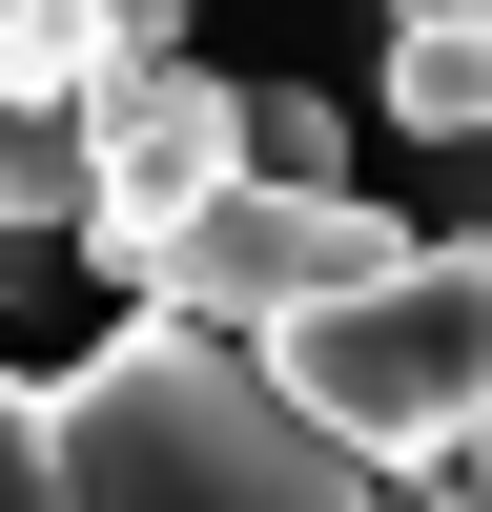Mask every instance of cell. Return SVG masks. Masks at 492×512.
Segmentation results:
<instances>
[{
  "mask_svg": "<svg viewBox=\"0 0 492 512\" xmlns=\"http://www.w3.org/2000/svg\"><path fill=\"white\" fill-rule=\"evenodd\" d=\"M62 472H82V512H369V451L308 431L267 390V349L185 328V308H123L62 369Z\"/></svg>",
  "mask_w": 492,
  "mask_h": 512,
  "instance_id": "obj_1",
  "label": "cell"
},
{
  "mask_svg": "<svg viewBox=\"0 0 492 512\" xmlns=\"http://www.w3.org/2000/svg\"><path fill=\"white\" fill-rule=\"evenodd\" d=\"M267 390L308 410V431H349L369 472H451L472 410H492V226L390 246L369 287L287 308V328H267Z\"/></svg>",
  "mask_w": 492,
  "mask_h": 512,
  "instance_id": "obj_2",
  "label": "cell"
},
{
  "mask_svg": "<svg viewBox=\"0 0 492 512\" xmlns=\"http://www.w3.org/2000/svg\"><path fill=\"white\" fill-rule=\"evenodd\" d=\"M390 246H410L390 205H349V185H267V164H246L226 205H185V226H164L144 308H185V328H246V349H267L287 308H328V287H369Z\"/></svg>",
  "mask_w": 492,
  "mask_h": 512,
  "instance_id": "obj_3",
  "label": "cell"
},
{
  "mask_svg": "<svg viewBox=\"0 0 492 512\" xmlns=\"http://www.w3.org/2000/svg\"><path fill=\"white\" fill-rule=\"evenodd\" d=\"M226 185H246V82H205V62L103 82V185H82V246H103L123 287H144L164 226H185V205H226Z\"/></svg>",
  "mask_w": 492,
  "mask_h": 512,
  "instance_id": "obj_4",
  "label": "cell"
},
{
  "mask_svg": "<svg viewBox=\"0 0 492 512\" xmlns=\"http://www.w3.org/2000/svg\"><path fill=\"white\" fill-rule=\"evenodd\" d=\"M369 103H390L410 144H492V0H390Z\"/></svg>",
  "mask_w": 492,
  "mask_h": 512,
  "instance_id": "obj_5",
  "label": "cell"
},
{
  "mask_svg": "<svg viewBox=\"0 0 492 512\" xmlns=\"http://www.w3.org/2000/svg\"><path fill=\"white\" fill-rule=\"evenodd\" d=\"M0 512H82V472H62V390H41V369H0Z\"/></svg>",
  "mask_w": 492,
  "mask_h": 512,
  "instance_id": "obj_6",
  "label": "cell"
},
{
  "mask_svg": "<svg viewBox=\"0 0 492 512\" xmlns=\"http://www.w3.org/2000/svg\"><path fill=\"white\" fill-rule=\"evenodd\" d=\"M246 164H267V185H349V123H328L308 82H246Z\"/></svg>",
  "mask_w": 492,
  "mask_h": 512,
  "instance_id": "obj_7",
  "label": "cell"
},
{
  "mask_svg": "<svg viewBox=\"0 0 492 512\" xmlns=\"http://www.w3.org/2000/svg\"><path fill=\"white\" fill-rule=\"evenodd\" d=\"M451 472H472V492H492V410H472V451H451Z\"/></svg>",
  "mask_w": 492,
  "mask_h": 512,
  "instance_id": "obj_8",
  "label": "cell"
},
{
  "mask_svg": "<svg viewBox=\"0 0 492 512\" xmlns=\"http://www.w3.org/2000/svg\"><path fill=\"white\" fill-rule=\"evenodd\" d=\"M451 512H492V492H472V472H451Z\"/></svg>",
  "mask_w": 492,
  "mask_h": 512,
  "instance_id": "obj_9",
  "label": "cell"
},
{
  "mask_svg": "<svg viewBox=\"0 0 492 512\" xmlns=\"http://www.w3.org/2000/svg\"><path fill=\"white\" fill-rule=\"evenodd\" d=\"M144 21H185V0H144Z\"/></svg>",
  "mask_w": 492,
  "mask_h": 512,
  "instance_id": "obj_10",
  "label": "cell"
},
{
  "mask_svg": "<svg viewBox=\"0 0 492 512\" xmlns=\"http://www.w3.org/2000/svg\"><path fill=\"white\" fill-rule=\"evenodd\" d=\"M472 164H492V144H472Z\"/></svg>",
  "mask_w": 492,
  "mask_h": 512,
  "instance_id": "obj_11",
  "label": "cell"
}]
</instances>
